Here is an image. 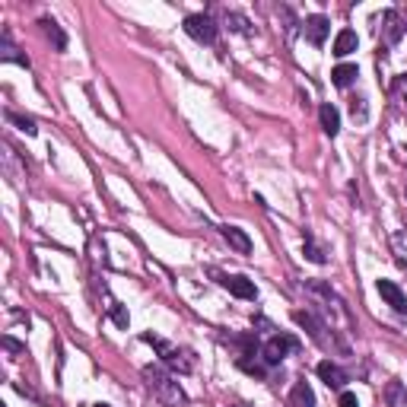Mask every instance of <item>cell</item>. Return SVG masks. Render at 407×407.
Masks as SVG:
<instances>
[{
  "mask_svg": "<svg viewBox=\"0 0 407 407\" xmlns=\"http://www.w3.org/2000/svg\"><path fill=\"white\" fill-rule=\"evenodd\" d=\"M143 379H147L150 391L166 407H185V395H182V388H178V382H175L172 375L163 373L159 366H147V369H143Z\"/></svg>",
  "mask_w": 407,
  "mask_h": 407,
  "instance_id": "6da1fadb",
  "label": "cell"
},
{
  "mask_svg": "<svg viewBox=\"0 0 407 407\" xmlns=\"http://www.w3.org/2000/svg\"><path fill=\"white\" fill-rule=\"evenodd\" d=\"M143 341L147 344H153V347L163 353V359H166L172 369H178V373H191V366H194V359H191V353L188 350H178V347H169L166 341H159V337H153V334H143Z\"/></svg>",
  "mask_w": 407,
  "mask_h": 407,
  "instance_id": "7a4b0ae2",
  "label": "cell"
},
{
  "mask_svg": "<svg viewBox=\"0 0 407 407\" xmlns=\"http://www.w3.org/2000/svg\"><path fill=\"white\" fill-rule=\"evenodd\" d=\"M296 347H300V341H296V337H290V334H274V337L264 344L261 357H264L267 366H280L283 359H286V353H293Z\"/></svg>",
  "mask_w": 407,
  "mask_h": 407,
  "instance_id": "3957f363",
  "label": "cell"
},
{
  "mask_svg": "<svg viewBox=\"0 0 407 407\" xmlns=\"http://www.w3.org/2000/svg\"><path fill=\"white\" fill-rule=\"evenodd\" d=\"M185 32L191 35L194 42L210 45L216 39V23L210 17H204V13H191V17L185 19Z\"/></svg>",
  "mask_w": 407,
  "mask_h": 407,
  "instance_id": "277c9868",
  "label": "cell"
},
{
  "mask_svg": "<svg viewBox=\"0 0 407 407\" xmlns=\"http://www.w3.org/2000/svg\"><path fill=\"white\" fill-rule=\"evenodd\" d=\"M318 379H322L328 388H337V391H344V385L350 382L347 373H344L337 363H331V359H322V363H318Z\"/></svg>",
  "mask_w": 407,
  "mask_h": 407,
  "instance_id": "5b68a950",
  "label": "cell"
},
{
  "mask_svg": "<svg viewBox=\"0 0 407 407\" xmlns=\"http://www.w3.org/2000/svg\"><path fill=\"white\" fill-rule=\"evenodd\" d=\"M379 296H382L385 302H388L395 312H401V315H407V296L404 290H401L398 283H391V280H379Z\"/></svg>",
  "mask_w": 407,
  "mask_h": 407,
  "instance_id": "8992f818",
  "label": "cell"
},
{
  "mask_svg": "<svg viewBox=\"0 0 407 407\" xmlns=\"http://www.w3.org/2000/svg\"><path fill=\"white\" fill-rule=\"evenodd\" d=\"M226 286V290L233 293V296H239V300H255L258 290H255V283L249 280V277H242V274H233V277H223L220 280Z\"/></svg>",
  "mask_w": 407,
  "mask_h": 407,
  "instance_id": "52a82bcc",
  "label": "cell"
},
{
  "mask_svg": "<svg viewBox=\"0 0 407 407\" xmlns=\"http://www.w3.org/2000/svg\"><path fill=\"white\" fill-rule=\"evenodd\" d=\"M328 32H331V23H328V17H309L306 19V39L312 45H324V39H328Z\"/></svg>",
  "mask_w": 407,
  "mask_h": 407,
  "instance_id": "ba28073f",
  "label": "cell"
},
{
  "mask_svg": "<svg viewBox=\"0 0 407 407\" xmlns=\"http://www.w3.org/2000/svg\"><path fill=\"white\" fill-rule=\"evenodd\" d=\"M382 35L388 45H395L401 35H404V19H401L395 10H385L382 13Z\"/></svg>",
  "mask_w": 407,
  "mask_h": 407,
  "instance_id": "9c48e42d",
  "label": "cell"
},
{
  "mask_svg": "<svg viewBox=\"0 0 407 407\" xmlns=\"http://www.w3.org/2000/svg\"><path fill=\"white\" fill-rule=\"evenodd\" d=\"M318 118H322L324 134H331V137H337V134H341V112H337L331 102H324V105L318 108Z\"/></svg>",
  "mask_w": 407,
  "mask_h": 407,
  "instance_id": "30bf717a",
  "label": "cell"
},
{
  "mask_svg": "<svg viewBox=\"0 0 407 407\" xmlns=\"http://www.w3.org/2000/svg\"><path fill=\"white\" fill-rule=\"evenodd\" d=\"M357 45H359V39H357V32H353V29H341V32H337V39H334V54H337V58H347V54H353V51H357Z\"/></svg>",
  "mask_w": 407,
  "mask_h": 407,
  "instance_id": "8fae6325",
  "label": "cell"
},
{
  "mask_svg": "<svg viewBox=\"0 0 407 407\" xmlns=\"http://www.w3.org/2000/svg\"><path fill=\"white\" fill-rule=\"evenodd\" d=\"M223 239L233 245L239 255H251V239L245 233H242L239 226H223Z\"/></svg>",
  "mask_w": 407,
  "mask_h": 407,
  "instance_id": "7c38bea8",
  "label": "cell"
},
{
  "mask_svg": "<svg viewBox=\"0 0 407 407\" xmlns=\"http://www.w3.org/2000/svg\"><path fill=\"white\" fill-rule=\"evenodd\" d=\"M293 318H296V322H300L302 328H306L309 337H312L315 344H328V341H324V334H322V331H324V324H318L312 312H293Z\"/></svg>",
  "mask_w": 407,
  "mask_h": 407,
  "instance_id": "4fadbf2b",
  "label": "cell"
},
{
  "mask_svg": "<svg viewBox=\"0 0 407 407\" xmlns=\"http://www.w3.org/2000/svg\"><path fill=\"white\" fill-rule=\"evenodd\" d=\"M290 407H315V391L309 388V382H296V385H293Z\"/></svg>",
  "mask_w": 407,
  "mask_h": 407,
  "instance_id": "5bb4252c",
  "label": "cell"
},
{
  "mask_svg": "<svg viewBox=\"0 0 407 407\" xmlns=\"http://www.w3.org/2000/svg\"><path fill=\"white\" fill-rule=\"evenodd\" d=\"M357 76H359L357 64H337V67L331 70V83H334V86H341V90H347V86L353 83Z\"/></svg>",
  "mask_w": 407,
  "mask_h": 407,
  "instance_id": "9a60e30c",
  "label": "cell"
},
{
  "mask_svg": "<svg viewBox=\"0 0 407 407\" xmlns=\"http://www.w3.org/2000/svg\"><path fill=\"white\" fill-rule=\"evenodd\" d=\"M391 255L398 261L401 267H407V229H398V233H391Z\"/></svg>",
  "mask_w": 407,
  "mask_h": 407,
  "instance_id": "2e32d148",
  "label": "cell"
},
{
  "mask_svg": "<svg viewBox=\"0 0 407 407\" xmlns=\"http://www.w3.org/2000/svg\"><path fill=\"white\" fill-rule=\"evenodd\" d=\"M0 61H17V64L29 67V58H25V54H19V48L10 42V35H3V39H0Z\"/></svg>",
  "mask_w": 407,
  "mask_h": 407,
  "instance_id": "e0dca14e",
  "label": "cell"
},
{
  "mask_svg": "<svg viewBox=\"0 0 407 407\" xmlns=\"http://www.w3.org/2000/svg\"><path fill=\"white\" fill-rule=\"evenodd\" d=\"M385 401H388V407H407V388L401 382H388L385 385Z\"/></svg>",
  "mask_w": 407,
  "mask_h": 407,
  "instance_id": "ac0fdd59",
  "label": "cell"
},
{
  "mask_svg": "<svg viewBox=\"0 0 407 407\" xmlns=\"http://www.w3.org/2000/svg\"><path fill=\"white\" fill-rule=\"evenodd\" d=\"M42 25H45V32H48V39H54V48L64 51L67 48V35L61 32V25L54 23V19H42Z\"/></svg>",
  "mask_w": 407,
  "mask_h": 407,
  "instance_id": "d6986e66",
  "label": "cell"
},
{
  "mask_svg": "<svg viewBox=\"0 0 407 407\" xmlns=\"http://www.w3.org/2000/svg\"><path fill=\"white\" fill-rule=\"evenodd\" d=\"M7 118L13 121V125H19V131H25V134H35L39 127H35V121L32 118H25V115H17V112H7Z\"/></svg>",
  "mask_w": 407,
  "mask_h": 407,
  "instance_id": "ffe728a7",
  "label": "cell"
},
{
  "mask_svg": "<svg viewBox=\"0 0 407 407\" xmlns=\"http://www.w3.org/2000/svg\"><path fill=\"white\" fill-rule=\"evenodd\" d=\"M306 255H309V261H315V264H324V251L318 249L315 242H312V236H306Z\"/></svg>",
  "mask_w": 407,
  "mask_h": 407,
  "instance_id": "44dd1931",
  "label": "cell"
},
{
  "mask_svg": "<svg viewBox=\"0 0 407 407\" xmlns=\"http://www.w3.org/2000/svg\"><path fill=\"white\" fill-rule=\"evenodd\" d=\"M395 99H398L407 112V76H398V80H395Z\"/></svg>",
  "mask_w": 407,
  "mask_h": 407,
  "instance_id": "7402d4cb",
  "label": "cell"
},
{
  "mask_svg": "<svg viewBox=\"0 0 407 407\" xmlns=\"http://www.w3.org/2000/svg\"><path fill=\"white\" fill-rule=\"evenodd\" d=\"M112 315H115V324H118V328H127V322H131V318H127V312H125L121 306L112 309Z\"/></svg>",
  "mask_w": 407,
  "mask_h": 407,
  "instance_id": "603a6c76",
  "label": "cell"
},
{
  "mask_svg": "<svg viewBox=\"0 0 407 407\" xmlns=\"http://www.w3.org/2000/svg\"><path fill=\"white\" fill-rule=\"evenodd\" d=\"M350 112H353V118H359V121H363V118H366V105H363V99H353V102H350Z\"/></svg>",
  "mask_w": 407,
  "mask_h": 407,
  "instance_id": "cb8c5ba5",
  "label": "cell"
},
{
  "mask_svg": "<svg viewBox=\"0 0 407 407\" xmlns=\"http://www.w3.org/2000/svg\"><path fill=\"white\" fill-rule=\"evenodd\" d=\"M341 407H359L357 395H353V391H341Z\"/></svg>",
  "mask_w": 407,
  "mask_h": 407,
  "instance_id": "d4e9b609",
  "label": "cell"
},
{
  "mask_svg": "<svg viewBox=\"0 0 407 407\" xmlns=\"http://www.w3.org/2000/svg\"><path fill=\"white\" fill-rule=\"evenodd\" d=\"M3 347H7V350H13V353H23V347H19V344L13 341V337H3Z\"/></svg>",
  "mask_w": 407,
  "mask_h": 407,
  "instance_id": "484cf974",
  "label": "cell"
},
{
  "mask_svg": "<svg viewBox=\"0 0 407 407\" xmlns=\"http://www.w3.org/2000/svg\"><path fill=\"white\" fill-rule=\"evenodd\" d=\"M92 407H108V404H92Z\"/></svg>",
  "mask_w": 407,
  "mask_h": 407,
  "instance_id": "4316f807",
  "label": "cell"
},
{
  "mask_svg": "<svg viewBox=\"0 0 407 407\" xmlns=\"http://www.w3.org/2000/svg\"><path fill=\"white\" fill-rule=\"evenodd\" d=\"M404 198H407V185H404Z\"/></svg>",
  "mask_w": 407,
  "mask_h": 407,
  "instance_id": "83f0119b",
  "label": "cell"
},
{
  "mask_svg": "<svg viewBox=\"0 0 407 407\" xmlns=\"http://www.w3.org/2000/svg\"><path fill=\"white\" fill-rule=\"evenodd\" d=\"M404 153H407V147H404Z\"/></svg>",
  "mask_w": 407,
  "mask_h": 407,
  "instance_id": "f1b7e54d",
  "label": "cell"
}]
</instances>
